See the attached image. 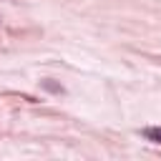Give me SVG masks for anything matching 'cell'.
<instances>
[{
    "instance_id": "6da1fadb",
    "label": "cell",
    "mask_w": 161,
    "mask_h": 161,
    "mask_svg": "<svg viewBox=\"0 0 161 161\" xmlns=\"http://www.w3.org/2000/svg\"><path fill=\"white\" fill-rule=\"evenodd\" d=\"M143 136L151 138V141H158V143H161V128H143Z\"/></svg>"
}]
</instances>
